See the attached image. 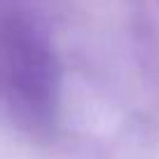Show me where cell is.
Returning <instances> with one entry per match:
<instances>
[{
    "instance_id": "6da1fadb",
    "label": "cell",
    "mask_w": 159,
    "mask_h": 159,
    "mask_svg": "<svg viewBox=\"0 0 159 159\" xmlns=\"http://www.w3.org/2000/svg\"><path fill=\"white\" fill-rule=\"evenodd\" d=\"M7 89L16 105L33 124H45L54 105V68L47 49L28 33H12L7 45Z\"/></svg>"
}]
</instances>
